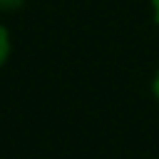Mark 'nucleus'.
Listing matches in <instances>:
<instances>
[{"label":"nucleus","instance_id":"2","mask_svg":"<svg viewBox=\"0 0 159 159\" xmlns=\"http://www.w3.org/2000/svg\"><path fill=\"white\" fill-rule=\"evenodd\" d=\"M22 0H0V7L2 10H10V7H17Z\"/></svg>","mask_w":159,"mask_h":159},{"label":"nucleus","instance_id":"3","mask_svg":"<svg viewBox=\"0 0 159 159\" xmlns=\"http://www.w3.org/2000/svg\"><path fill=\"white\" fill-rule=\"evenodd\" d=\"M154 94H157V99H159V75H157V80H154Z\"/></svg>","mask_w":159,"mask_h":159},{"label":"nucleus","instance_id":"1","mask_svg":"<svg viewBox=\"0 0 159 159\" xmlns=\"http://www.w3.org/2000/svg\"><path fill=\"white\" fill-rule=\"evenodd\" d=\"M7 52H10V37H7V32H5V27H0V65L5 62V57H7Z\"/></svg>","mask_w":159,"mask_h":159},{"label":"nucleus","instance_id":"4","mask_svg":"<svg viewBox=\"0 0 159 159\" xmlns=\"http://www.w3.org/2000/svg\"><path fill=\"white\" fill-rule=\"evenodd\" d=\"M154 17H157V22H159V0H154Z\"/></svg>","mask_w":159,"mask_h":159}]
</instances>
